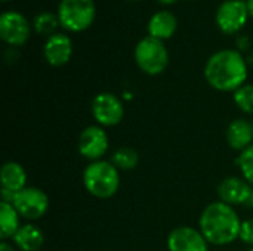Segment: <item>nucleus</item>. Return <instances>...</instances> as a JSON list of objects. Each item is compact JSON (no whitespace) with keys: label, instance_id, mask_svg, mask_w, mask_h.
I'll list each match as a JSON object with an SVG mask.
<instances>
[{"label":"nucleus","instance_id":"obj_25","mask_svg":"<svg viewBox=\"0 0 253 251\" xmlns=\"http://www.w3.org/2000/svg\"><path fill=\"white\" fill-rule=\"evenodd\" d=\"M246 4H248V10H249V16L253 18V0H246Z\"/></svg>","mask_w":253,"mask_h":251},{"label":"nucleus","instance_id":"obj_26","mask_svg":"<svg viewBox=\"0 0 253 251\" xmlns=\"http://www.w3.org/2000/svg\"><path fill=\"white\" fill-rule=\"evenodd\" d=\"M159 3H162V4H173V3H176L178 0H157Z\"/></svg>","mask_w":253,"mask_h":251},{"label":"nucleus","instance_id":"obj_30","mask_svg":"<svg viewBox=\"0 0 253 251\" xmlns=\"http://www.w3.org/2000/svg\"><path fill=\"white\" fill-rule=\"evenodd\" d=\"M1 1H9V0H1Z\"/></svg>","mask_w":253,"mask_h":251},{"label":"nucleus","instance_id":"obj_8","mask_svg":"<svg viewBox=\"0 0 253 251\" xmlns=\"http://www.w3.org/2000/svg\"><path fill=\"white\" fill-rule=\"evenodd\" d=\"M110 146V139L105 132V129L99 124H92L87 126L82 130L77 142V149L79 154L92 161L104 160V155L107 154Z\"/></svg>","mask_w":253,"mask_h":251},{"label":"nucleus","instance_id":"obj_13","mask_svg":"<svg viewBox=\"0 0 253 251\" xmlns=\"http://www.w3.org/2000/svg\"><path fill=\"white\" fill-rule=\"evenodd\" d=\"M73 55V43L67 34L56 33L47 37L43 46V56L52 67H62L68 64Z\"/></svg>","mask_w":253,"mask_h":251},{"label":"nucleus","instance_id":"obj_1","mask_svg":"<svg viewBox=\"0 0 253 251\" xmlns=\"http://www.w3.org/2000/svg\"><path fill=\"white\" fill-rule=\"evenodd\" d=\"M205 78L215 90L234 93L246 84L248 62L239 50H218L205 65Z\"/></svg>","mask_w":253,"mask_h":251},{"label":"nucleus","instance_id":"obj_16","mask_svg":"<svg viewBox=\"0 0 253 251\" xmlns=\"http://www.w3.org/2000/svg\"><path fill=\"white\" fill-rule=\"evenodd\" d=\"M12 244L19 251H39L44 246V234L34 223H24L13 235Z\"/></svg>","mask_w":253,"mask_h":251},{"label":"nucleus","instance_id":"obj_29","mask_svg":"<svg viewBox=\"0 0 253 251\" xmlns=\"http://www.w3.org/2000/svg\"><path fill=\"white\" fill-rule=\"evenodd\" d=\"M248 251H253V247H252V249H249V250H248Z\"/></svg>","mask_w":253,"mask_h":251},{"label":"nucleus","instance_id":"obj_22","mask_svg":"<svg viewBox=\"0 0 253 251\" xmlns=\"http://www.w3.org/2000/svg\"><path fill=\"white\" fill-rule=\"evenodd\" d=\"M236 166L240 170V176L253 186V145L239 152L236 158Z\"/></svg>","mask_w":253,"mask_h":251},{"label":"nucleus","instance_id":"obj_27","mask_svg":"<svg viewBox=\"0 0 253 251\" xmlns=\"http://www.w3.org/2000/svg\"><path fill=\"white\" fill-rule=\"evenodd\" d=\"M249 206H251V209L253 210V194H252V198H251V201H249Z\"/></svg>","mask_w":253,"mask_h":251},{"label":"nucleus","instance_id":"obj_12","mask_svg":"<svg viewBox=\"0 0 253 251\" xmlns=\"http://www.w3.org/2000/svg\"><path fill=\"white\" fill-rule=\"evenodd\" d=\"M253 194V186L242 176H228L218 185L219 201L237 207L249 204Z\"/></svg>","mask_w":253,"mask_h":251},{"label":"nucleus","instance_id":"obj_3","mask_svg":"<svg viewBox=\"0 0 253 251\" xmlns=\"http://www.w3.org/2000/svg\"><path fill=\"white\" fill-rule=\"evenodd\" d=\"M84 189L98 200H108L120 189V170L107 160L89 163L83 170Z\"/></svg>","mask_w":253,"mask_h":251},{"label":"nucleus","instance_id":"obj_5","mask_svg":"<svg viewBox=\"0 0 253 251\" xmlns=\"http://www.w3.org/2000/svg\"><path fill=\"white\" fill-rule=\"evenodd\" d=\"M96 15L93 0H61L58 6V19L64 30L82 33L87 30Z\"/></svg>","mask_w":253,"mask_h":251},{"label":"nucleus","instance_id":"obj_2","mask_svg":"<svg viewBox=\"0 0 253 251\" xmlns=\"http://www.w3.org/2000/svg\"><path fill=\"white\" fill-rule=\"evenodd\" d=\"M242 222L236 209L222 201H213L205 207L199 219V229L209 244L224 247L239 240Z\"/></svg>","mask_w":253,"mask_h":251},{"label":"nucleus","instance_id":"obj_21","mask_svg":"<svg viewBox=\"0 0 253 251\" xmlns=\"http://www.w3.org/2000/svg\"><path fill=\"white\" fill-rule=\"evenodd\" d=\"M233 101L242 112L253 115V84H245L237 89L233 93Z\"/></svg>","mask_w":253,"mask_h":251},{"label":"nucleus","instance_id":"obj_4","mask_svg":"<svg viewBox=\"0 0 253 251\" xmlns=\"http://www.w3.org/2000/svg\"><path fill=\"white\" fill-rule=\"evenodd\" d=\"M135 62L147 75L162 74L169 65V52L166 44L151 36L141 38L135 47Z\"/></svg>","mask_w":253,"mask_h":251},{"label":"nucleus","instance_id":"obj_6","mask_svg":"<svg viewBox=\"0 0 253 251\" xmlns=\"http://www.w3.org/2000/svg\"><path fill=\"white\" fill-rule=\"evenodd\" d=\"M90 112L96 124L104 129L114 127L120 124L125 117V105L117 95L111 92H101L92 99Z\"/></svg>","mask_w":253,"mask_h":251},{"label":"nucleus","instance_id":"obj_10","mask_svg":"<svg viewBox=\"0 0 253 251\" xmlns=\"http://www.w3.org/2000/svg\"><path fill=\"white\" fill-rule=\"evenodd\" d=\"M166 247L168 251H209V243L200 229L181 225L169 232Z\"/></svg>","mask_w":253,"mask_h":251},{"label":"nucleus","instance_id":"obj_9","mask_svg":"<svg viewBox=\"0 0 253 251\" xmlns=\"http://www.w3.org/2000/svg\"><path fill=\"white\" fill-rule=\"evenodd\" d=\"M30 33V24L22 13L7 10L0 15V38L10 47L24 46Z\"/></svg>","mask_w":253,"mask_h":251},{"label":"nucleus","instance_id":"obj_14","mask_svg":"<svg viewBox=\"0 0 253 251\" xmlns=\"http://www.w3.org/2000/svg\"><path fill=\"white\" fill-rule=\"evenodd\" d=\"M225 138L231 149L242 152L253 145V124L245 118H236L228 124Z\"/></svg>","mask_w":253,"mask_h":251},{"label":"nucleus","instance_id":"obj_17","mask_svg":"<svg viewBox=\"0 0 253 251\" xmlns=\"http://www.w3.org/2000/svg\"><path fill=\"white\" fill-rule=\"evenodd\" d=\"M178 28L176 16L169 10L156 12L148 21V36L159 38L162 41L170 38Z\"/></svg>","mask_w":253,"mask_h":251},{"label":"nucleus","instance_id":"obj_24","mask_svg":"<svg viewBox=\"0 0 253 251\" xmlns=\"http://www.w3.org/2000/svg\"><path fill=\"white\" fill-rule=\"evenodd\" d=\"M0 251H16V247L9 241H1L0 243Z\"/></svg>","mask_w":253,"mask_h":251},{"label":"nucleus","instance_id":"obj_28","mask_svg":"<svg viewBox=\"0 0 253 251\" xmlns=\"http://www.w3.org/2000/svg\"><path fill=\"white\" fill-rule=\"evenodd\" d=\"M129 1H138V0H129Z\"/></svg>","mask_w":253,"mask_h":251},{"label":"nucleus","instance_id":"obj_18","mask_svg":"<svg viewBox=\"0 0 253 251\" xmlns=\"http://www.w3.org/2000/svg\"><path fill=\"white\" fill-rule=\"evenodd\" d=\"M21 228V216L10 203H0V240L9 241Z\"/></svg>","mask_w":253,"mask_h":251},{"label":"nucleus","instance_id":"obj_23","mask_svg":"<svg viewBox=\"0 0 253 251\" xmlns=\"http://www.w3.org/2000/svg\"><path fill=\"white\" fill-rule=\"evenodd\" d=\"M239 240L249 246V249L253 247V219H246L242 222V228H240V235Z\"/></svg>","mask_w":253,"mask_h":251},{"label":"nucleus","instance_id":"obj_20","mask_svg":"<svg viewBox=\"0 0 253 251\" xmlns=\"http://www.w3.org/2000/svg\"><path fill=\"white\" fill-rule=\"evenodd\" d=\"M58 25H61L59 24V19H58V15H53L50 12H42V13H39L34 18V21H33L34 30L39 34L49 36V37L53 36V34H56L55 31H56Z\"/></svg>","mask_w":253,"mask_h":251},{"label":"nucleus","instance_id":"obj_7","mask_svg":"<svg viewBox=\"0 0 253 251\" xmlns=\"http://www.w3.org/2000/svg\"><path fill=\"white\" fill-rule=\"evenodd\" d=\"M13 207L19 213L21 219L25 220H39L49 210V197L47 194L36 186H27L22 191L15 194L12 201Z\"/></svg>","mask_w":253,"mask_h":251},{"label":"nucleus","instance_id":"obj_15","mask_svg":"<svg viewBox=\"0 0 253 251\" xmlns=\"http://www.w3.org/2000/svg\"><path fill=\"white\" fill-rule=\"evenodd\" d=\"M27 172L24 166L18 161H6L0 169V185L1 189L10 191L13 194L27 188Z\"/></svg>","mask_w":253,"mask_h":251},{"label":"nucleus","instance_id":"obj_19","mask_svg":"<svg viewBox=\"0 0 253 251\" xmlns=\"http://www.w3.org/2000/svg\"><path fill=\"white\" fill-rule=\"evenodd\" d=\"M111 163L120 172H130L135 170L139 164V154L136 149L130 146H122L116 149L111 155Z\"/></svg>","mask_w":253,"mask_h":251},{"label":"nucleus","instance_id":"obj_11","mask_svg":"<svg viewBox=\"0 0 253 251\" xmlns=\"http://www.w3.org/2000/svg\"><path fill=\"white\" fill-rule=\"evenodd\" d=\"M249 16L248 4L243 0H225L216 10V24L225 34L240 31Z\"/></svg>","mask_w":253,"mask_h":251}]
</instances>
